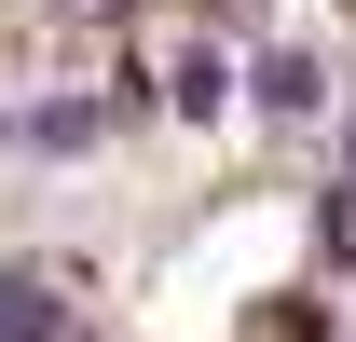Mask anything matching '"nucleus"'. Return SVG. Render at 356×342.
Returning <instances> with one entry per match:
<instances>
[{
  "mask_svg": "<svg viewBox=\"0 0 356 342\" xmlns=\"http://www.w3.org/2000/svg\"><path fill=\"white\" fill-rule=\"evenodd\" d=\"M137 124V96H14L0 110V165H83V151H110V137Z\"/></svg>",
  "mask_w": 356,
  "mask_h": 342,
  "instance_id": "1",
  "label": "nucleus"
},
{
  "mask_svg": "<svg viewBox=\"0 0 356 342\" xmlns=\"http://www.w3.org/2000/svg\"><path fill=\"white\" fill-rule=\"evenodd\" d=\"M233 96H247L261 124H315V110H329V55L315 42H261L247 69H233Z\"/></svg>",
  "mask_w": 356,
  "mask_h": 342,
  "instance_id": "2",
  "label": "nucleus"
},
{
  "mask_svg": "<svg viewBox=\"0 0 356 342\" xmlns=\"http://www.w3.org/2000/svg\"><path fill=\"white\" fill-rule=\"evenodd\" d=\"M0 342H83V301L55 260H0Z\"/></svg>",
  "mask_w": 356,
  "mask_h": 342,
  "instance_id": "3",
  "label": "nucleus"
},
{
  "mask_svg": "<svg viewBox=\"0 0 356 342\" xmlns=\"http://www.w3.org/2000/svg\"><path fill=\"white\" fill-rule=\"evenodd\" d=\"M165 96H178V124H220V110H233V55L220 42H178L165 55Z\"/></svg>",
  "mask_w": 356,
  "mask_h": 342,
  "instance_id": "4",
  "label": "nucleus"
},
{
  "mask_svg": "<svg viewBox=\"0 0 356 342\" xmlns=\"http://www.w3.org/2000/svg\"><path fill=\"white\" fill-rule=\"evenodd\" d=\"M343 260H356V192L329 178V192H315V274H343Z\"/></svg>",
  "mask_w": 356,
  "mask_h": 342,
  "instance_id": "5",
  "label": "nucleus"
},
{
  "mask_svg": "<svg viewBox=\"0 0 356 342\" xmlns=\"http://www.w3.org/2000/svg\"><path fill=\"white\" fill-rule=\"evenodd\" d=\"M206 28H220V42H261V28H274V0H206Z\"/></svg>",
  "mask_w": 356,
  "mask_h": 342,
  "instance_id": "6",
  "label": "nucleus"
},
{
  "mask_svg": "<svg viewBox=\"0 0 356 342\" xmlns=\"http://www.w3.org/2000/svg\"><path fill=\"white\" fill-rule=\"evenodd\" d=\"M343 192H356V110H343Z\"/></svg>",
  "mask_w": 356,
  "mask_h": 342,
  "instance_id": "7",
  "label": "nucleus"
}]
</instances>
